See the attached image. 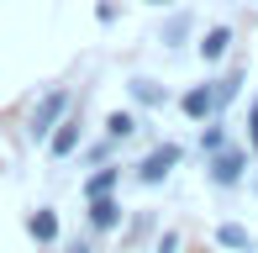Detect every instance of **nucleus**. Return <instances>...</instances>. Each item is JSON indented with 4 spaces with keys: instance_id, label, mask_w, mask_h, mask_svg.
<instances>
[{
    "instance_id": "obj_12",
    "label": "nucleus",
    "mask_w": 258,
    "mask_h": 253,
    "mask_svg": "<svg viewBox=\"0 0 258 253\" xmlns=\"http://www.w3.org/2000/svg\"><path fill=\"white\" fill-rule=\"evenodd\" d=\"M105 132H111V137H132V132H137V121L126 116V111H116V116H105Z\"/></svg>"
},
{
    "instance_id": "obj_8",
    "label": "nucleus",
    "mask_w": 258,
    "mask_h": 253,
    "mask_svg": "<svg viewBox=\"0 0 258 253\" xmlns=\"http://www.w3.org/2000/svg\"><path fill=\"white\" fill-rule=\"evenodd\" d=\"M27 232L37 237V243H53V237H58V216H53V211H37V216L27 222Z\"/></svg>"
},
{
    "instance_id": "obj_18",
    "label": "nucleus",
    "mask_w": 258,
    "mask_h": 253,
    "mask_svg": "<svg viewBox=\"0 0 258 253\" xmlns=\"http://www.w3.org/2000/svg\"><path fill=\"white\" fill-rule=\"evenodd\" d=\"M158 6H169V0H158Z\"/></svg>"
},
{
    "instance_id": "obj_3",
    "label": "nucleus",
    "mask_w": 258,
    "mask_h": 253,
    "mask_svg": "<svg viewBox=\"0 0 258 253\" xmlns=\"http://www.w3.org/2000/svg\"><path fill=\"white\" fill-rule=\"evenodd\" d=\"M184 116H195V121H206V116H216V100H211V85H195V90H184Z\"/></svg>"
},
{
    "instance_id": "obj_10",
    "label": "nucleus",
    "mask_w": 258,
    "mask_h": 253,
    "mask_svg": "<svg viewBox=\"0 0 258 253\" xmlns=\"http://www.w3.org/2000/svg\"><path fill=\"white\" fill-rule=\"evenodd\" d=\"M58 111H63V95H48V100L37 106V121H32V132H48V126L58 121Z\"/></svg>"
},
{
    "instance_id": "obj_2",
    "label": "nucleus",
    "mask_w": 258,
    "mask_h": 253,
    "mask_svg": "<svg viewBox=\"0 0 258 253\" xmlns=\"http://www.w3.org/2000/svg\"><path fill=\"white\" fill-rule=\"evenodd\" d=\"M179 164V148L174 143H163L158 153H148L143 164H137V179H143V185H158V179H169V169Z\"/></svg>"
},
{
    "instance_id": "obj_9",
    "label": "nucleus",
    "mask_w": 258,
    "mask_h": 253,
    "mask_svg": "<svg viewBox=\"0 0 258 253\" xmlns=\"http://www.w3.org/2000/svg\"><path fill=\"white\" fill-rule=\"evenodd\" d=\"M216 243H221V248H253V237L242 232L237 222H221V227H216Z\"/></svg>"
},
{
    "instance_id": "obj_14",
    "label": "nucleus",
    "mask_w": 258,
    "mask_h": 253,
    "mask_svg": "<svg viewBox=\"0 0 258 253\" xmlns=\"http://www.w3.org/2000/svg\"><path fill=\"white\" fill-rule=\"evenodd\" d=\"M201 148H206V153H221V148H227V132H221V126H206V132H201Z\"/></svg>"
},
{
    "instance_id": "obj_13",
    "label": "nucleus",
    "mask_w": 258,
    "mask_h": 253,
    "mask_svg": "<svg viewBox=\"0 0 258 253\" xmlns=\"http://www.w3.org/2000/svg\"><path fill=\"white\" fill-rule=\"evenodd\" d=\"M132 95L143 100V106H158V100H163V90H158V85H148V79H137V85H132Z\"/></svg>"
},
{
    "instance_id": "obj_4",
    "label": "nucleus",
    "mask_w": 258,
    "mask_h": 253,
    "mask_svg": "<svg viewBox=\"0 0 258 253\" xmlns=\"http://www.w3.org/2000/svg\"><path fill=\"white\" fill-rule=\"evenodd\" d=\"M116 222H121V206H116L111 195H95V201H90V227H95V232H111Z\"/></svg>"
},
{
    "instance_id": "obj_1",
    "label": "nucleus",
    "mask_w": 258,
    "mask_h": 253,
    "mask_svg": "<svg viewBox=\"0 0 258 253\" xmlns=\"http://www.w3.org/2000/svg\"><path fill=\"white\" fill-rule=\"evenodd\" d=\"M242 169H248V153L242 148H221L211 158V185H242Z\"/></svg>"
},
{
    "instance_id": "obj_7",
    "label": "nucleus",
    "mask_w": 258,
    "mask_h": 253,
    "mask_svg": "<svg viewBox=\"0 0 258 253\" xmlns=\"http://www.w3.org/2000/svg\"><path fill=\"white\" fill-rule=\"evenodd\" d=\"M74 143H79V121H63V126L53 132V158H69V153H74Z\"/></svg>"
},
{
    "instance_id": "obj_16",
    "label": "nucleus",
    "mask_w": 258,
    "mask_h": 253,
    "mask_svg": "<svg viewBox=\"0 0 258 253\" xmlns=\"http://www.w3.org/2000/svg\"><path fill=\"white\" fill-rule=\"evenodd\" d=\"M174 248H179V237H174V232H163V237H158V253H174Z\"/></svg>"
},
{
    "instance_id": "obj_15",
    "label": "nucleus",
    "mask_w": 258,
    "mask_h": 253,
    "mask_svg": "<svg viewBox=\"0 0 258 253\" xmlns=\"http://www.w3.org/2000/svg\"><path fill=\"white\" fill-rule=\"evenodd\" d=\"M248 143H253V153H258V100L248 106Z\"/></svg>"
},
{
    "instance_id": "obj_6",
    "label": "nucleus",
    "mask_w": 258,
    "mask_h": 253,
    "mask_svg": "<svg viewBox=\"0 0 258 253\" xmlns=\"http://www.w3.org/2000/svg\"><path fill=\"white\" fill-rule=\"evenodd\" d=\"M237 85H242V74H237V69H232L227 79H216V85H211V100H216V111H221V106H232V100H237Z\"/></svg>"
},
{
    "instance_id": "obj_17",
    "label": "nucleus",
    "mask_w": 258,
    "mask_h": 253,
    "mask_svg": "<svg viewBox=\"0 0 258 253\" xmlns=\"http://www.w3.org/2000/svg\"><path fill=\"white\" fill-rule=\"evenodd\" d=\"M69 253H95V248H90V243H69Z\"/></svg>"
},
{
    "instance_id": "obj_5",
    "label": "nucleus",
    "mask_w": 258,
    "mask_h": 253,
    "mask_svg": "<svg viewBox=\"0 0 258 253\" xmlns=\"http://www.w3.org/2000/svg\"><path fill=\"white\" fill-rule=\"evenodd\" d=\"M227 48H232V32H227V27H211L206 42H201V58L216 64V58H227Z\"/></svg>"
},
{
    "instance_id": "obj_11",
    "label": "nucleus",
    "mask_w": 258,
    "mask_h": 253,
    "mask_svg": "<svg viewBox=\"0 0 258 253\" xmlns=\"http://www.w3.org/2000/svg\"><path fill=\"white\" fill-rule=\"evenodd\" d=\"M111 185H116V169H100V174H90L85 195H90V201H95V195H111Z\"/></svg>"
}]
</instances>
